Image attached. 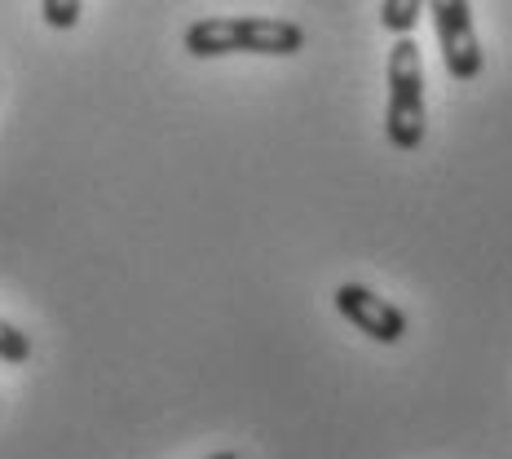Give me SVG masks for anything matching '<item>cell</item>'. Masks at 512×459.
Here are the masks:
<instances>
[{
  "label": "cell",
  "mask_w": 512,
  "mask_h": 459,
  "mask_svg": "<svg viewBox=\"0 0 512 459\" xmlns=\"http://www.w3.org/2000/svg\"><path fill=\"white\" fill-rule=\"evenodd\" d=\"M190 58H226V53H270V58H292L305 49V27L292 18H199L181 36Z\"/></svg>",
  "instance_id": "1"
},
{
  "label": "cell",
  "mask_w": 512,
  "mask_h": 459,
  "mask_svg": "<svg viewBox=\"0 0 512 459\" xmlns=\"http://www.w3.org/2000/svg\"><path fill=\"white\" fill-rule=\"evenodd\" d=\"M384 133L402 155L420 151L429 133V102H424V62L415 36H393L389 49V106H384Z\"/></svg>",
  "instance_id": "2"
},
{
  "label": "cell",
  "mask_w": 512,
  "mask_h": 459,
  "mask_svg": "<svg viewBox=\"0 0 512 459\" xmlns=\"http://www.w3.org/2000/svg\"><path fill=\"white\" fill-rule=\"evenodd\" d=\"M437 31V45H442V62L446 76L473 84L482 76V40H477L473 27V5L468 0H424Z\"/></svg>",
  "instance_id": "3"
},
{
  "label": "cell",
  "mask_w": 512,
  "mask_h": 459,
  "mask_svg": "<svg viewBox=\"0 0 512 459\" xmlns=\"http://www.w3.org/2000/svg\"><path fill=\"white\" fill-rule=\"evenodd\" d=\"M332 305L345 323H354L358 332L371 336L376 345H398V340L411 332V318L402 314L393 301H384L380 292H371V287H362V283H340L332 292Z\"/></svg>",
  "instance_id": "4"
},
{
  "label": "cell",
  "mask_w": 512,
  "mask_h": 459,
  "mask_svg": "<svg viewBox=\"0 0 512 459\" xmlns=\"http://www.w3.org/2000/svg\"><path fill=\"white\" fill-rule=\"evenodd\" d=\"M424 14V0H380V27L393 36H411Z\"/></svg>",
  "instance_id": "5"
},
{
  "label": "cell",
  "mask_w": 512,
  "mask_h": 459,
  "mask_svg": "<svg viewBox=\"0 0 512 459\" xmlns=\"http://www.w3.org/2000/svg\"><path fill=\"white\" fill-rule=\"evenodd\" d=\"M31 358V336L18 332L9 318H0V362H9V367H23Z\"/></svg>",
  "instance_id": "6"
},
{
  "label": "cell",
  "mask_w": 512,
  "mask_h": 459,
  "mask_svg": "<svg viewBox=\"0 0 512 459\" xmlns=\"http://www.w3.org/2000/svg\"><path fill=\"white\" fill-rule=\"evenodd\" d=\"M80 9L84 0H40V14H45V23L53 31H71L80 23Z\"/></svg>",
  "instance_id": "7"
},
{
  "label": "cell",
  "mask_w": 512,
  "mask_h": 459,
  "mask_svg": "<svg viewBox=\"0 0 512 459\" xmlns=\"http://www.w3.org/2000/svg\"><path fill=\"white\" fill-rule=\"evenodd\" d=\"M208 459H239V455H234V451H217V455H208Z\"/></svg>",
  "instance_id": "8"
}]
</instances>
